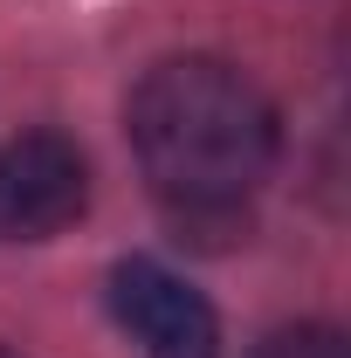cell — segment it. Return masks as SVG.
I'll list each match as a JSON object with an SVG mask.
<instances>
[{"instance_id":"6da1fadb","label":"cell","mask_w":351,"mask_h":358,"mask_svg":"<svg viewBox=\"0 0 351 358\" xmlns=\"http://www.w3.org/2000/svg\"><path fill=\"white\" fill-rule=\"evenodd\" d=\"M131 152L179 221H234L275 173L282 124L234 62L173 55L131 90Z\"/></svg>"},{"instance_id":"7a4b0ae2","label":"cell","mask_w":351,"mask_h":358,"mask_svg":"<svg viewBox=\"0 0 351 358\" xmlns=\"http://www.w3.org/2000/svg\"><path fill=\"white\" fill-rule=\"evenodd\" d=\"M89 207V166L62 131L0 145V241H48Z\"/></svg>"},{"instance_id":"3957f363","label":"cell","mask_w":351,"mask_h":358,"mask_svg":"<svg viewBox=\"0 0 351 358\" xmlns=\"http://www.w3.org/2000/svg\"><path fill=\"white\" fill-rule=\"evenodd\" d=\"M110 310L145 358H220L214 303L152 255H131L110 268Z\"/></svg>"},{"instance_id":"277c9868","label":"cell","mask_w":351,"mask_h":358,"mask_svg":"<svg viewBox=\"0 0 351 358\" xmlns=\"http://www.w3.org/2000/svg\"><path fill=\"white\" fill-rule=\"evenodd\" d=\"M255 358H351V345H345V331H331V324H289Z\"/></svg>"},{"instance_id":"5b68a950","label":"cell","mask_w":351,"mask_h":358,"mask_svg":"<svg viewBox=\"0 0 351 358\" xmlns=\"http://www.w3.org/2000/svg\"><path fill=\"white\" fill-rule=\"evenodd\" d=\"M0 358H14V352H0Z\"/></svg>"}]
</instances>
